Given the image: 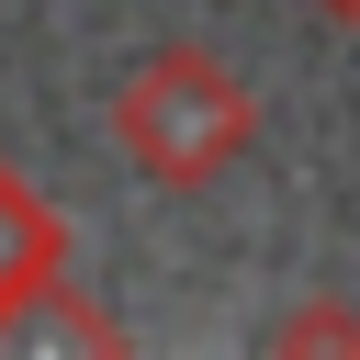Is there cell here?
<instances>
[{
	"instance_id": "2",
	"label": "cell",
	"mask_w": 360,
	"mask_h": 360,
	"mask_svg": "<svg viewBox=\"0 0 360 360\" xmlns=\"http://www.w3.org/2000/svg\"><path fill=\"white\" fill-rule=\"evenodd\" d=\"M68 281V225H56V202L0 158V326L22 315V304H45Z\"/></svg>"
},
{
	"instance_id": "1",
	"label": "cell",
	"mask_w": 360,
	"mask_h": 360,
	"mask_svg": "<svg viewBox=\"0 0 360 360\" xmlns=\"http://www.w3.org/2000/svg\"><path fill=\"white\" fill-rule=\"evenodd\" d=\"M259 135V101L225 56L202 45H158L124 90H112V146L158 180V191H202L214 169H236Z\"/></svg>"
},
{
	"instance_id": "3",
	"label": "cell",
	"mask_w": 360,
	"mask_h": 360,
	"mask_svg": "<svg viewBox=\"0 0 360 360\" xmlns=\"http://www.w3.org/2000/svg\"><path fill=\"white\" fill-rule=\"evenodd\" d=\"M315 338H360V326H349V315H292V326H281V349H315Z\"/></svg>"
},
{
	"instance_id": "4",
	"label": "cell",
	"mask_w": 360,
	"mask_h": 360,
	"mask_svg": "<svg viewBox=\"0 0 360 360\" xmlns=\"http://www.w3.org/2000/svg\"><path fill=\"white\" fill-rule=\"evenodd\" d=\"M315 11H338V22H360V0H315Z\"/></svg>"
}]
</instances>
